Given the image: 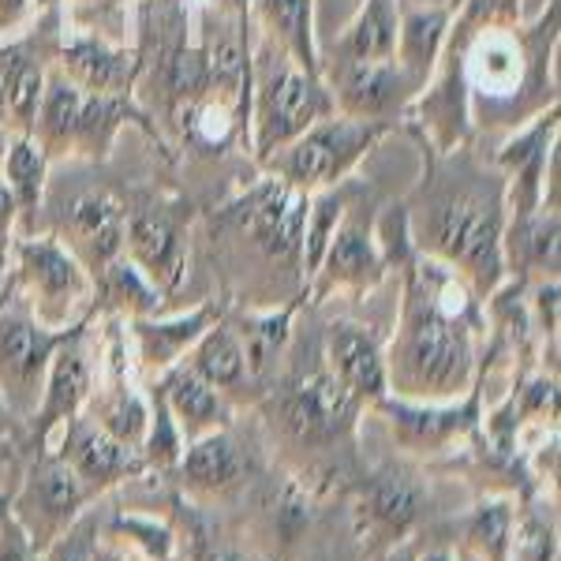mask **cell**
<instances>
[{
  "instance_id": "15",
  "label": "cell",
  "mask_w": 561,
  "mask_h": 561,
  "mask_svg": "<svg viewBox=\"0 0 561 561\" xmlns=\"http://www.w3.org/2000/svg\"><path fill=\"white\" fill-rule=\"evenodd\" d=\"M322 83L330 90L333 108L356 121L401 124L404 108L415 102V90L401 76L397 60H348L322 65Z\"/></svg>"
},
{
  "instance_id": "16",
  "label": "cell",
  "mask_w": 561,
  "mask_h": 561,
  "mask_svg": "<svg viewBox=\"0 0 561 561\" xmlns=\"http://www.w3.org/2000/svg\"><path fill=\"white\" fill-rule=\"evenodd\" d=\"M124 221H128L124 198L113 192H83L57 217L53 237L83 262L90 277H98L108 262L124 255Z\"/></svg>"
},
{
  "instance_id": "33",
  "label": "cell",
  "mask_w": 561,
  "mask_h": 561,
  "mask_svg": "<svg viewBox=\"0 0 561 561\" xmlns=\"http://www.w3.org/2000/svg\"><path fill=\"white\" fill-rule=\"evenodd\" d=\"M510 561H558V517L554 505H524L517 510Z\"/></svg>"
},
{
  "instance_id": "25",
  "label": "cell",
  "mask_w": 561,
  "mask_h": 561,
  "mask_svg": "<svg viewBox=\"0 0 561 561\" xmlns=\"http://www.w3.org/2000/svg\"><path fill=\"white\" fill-rule=\"evenodd\" d=\"M304 307V300L288 304H270V307H251V311H240V314H229V322L237 325L240 333V345L248 352V370L255 378V386L266 382L274 375V367L280 359L288 356V345H293V322H296V311Z\"/></svg>"
},
{
  "instance_id": "44",
  "label": "cell",
  "mask_w": 561,
  "mask_h": 561,
  "mask_svg": "<svg viewBox=\"0 0 561 561\" xmlns=\"http://www.w3.org/2000/svg\"><path fill=\"white\" fill-rule=\"evenodd\" d=\"M8 505H12V497H8V494H0V520L8 517Z\"/></svg>"
},
{
  "instance_id": "2",
  "label": "cell",
  "mask_w": 561,
  "mask_h": 561,
  "mask_svg": "<svg viewBox=\"0 0 561 561\" xmlns=\"http://www.w3.org/2000/svg\"><path fill=\"white\" fill-rule=\"evenodd\" d=\"M558 0L531 23L476 31L454 15L446 42L460 49L476 135H510L558 105Z\"/></svg>"
},
{
  "instance_id": "26",
  "label": "cell",
  "mask_w": 561,
  "mask_h": 561,
  "mask_svg": "<svg viewBox=\"0 0 561 561\" xmlns=\"http://www.w3.org/2000/svg\"><path fill=\"white\" fill-rule=\"evenodd\" d=\"M397 12H401V26H397L393 60H397V68H401V76L409 79V87L420 94L442 57V45H446L454 12L415 8V4H397Z\"/></svg>"
},
{
  "instance_id": "17",
  "label": "cell",
  "mask_w": 561,
  "mask_h": 561,
  "mask_svg": "<svg viewBox=\"0 0 561 561\" xmlns=\"http://www.w3.org/2000/svg\"><path fill=\"white\" fill-rule=\"evenodd\" d=\"M53 454L65 457V465L76 472L79 483L87 486L90 497L113 491V486L128 483V479H139L147 472L139 449L124 446L121 438H113L108 431L98 427L87 415H76L65 431H60V449Z\"/></svg>"
},
{
  "instance_id": "31",
  "label": "cell",
  "mask_w": 561,
  "mask_h": 561,
  "mask_svg": "<svg viewBox=\"0 0 561 561\" xmlns=\"http://www.w3.org/2000/svg\"><path fill=\"white\" fill-rule=\"evenodd\" d=\"M60 26L108 45H131V0H60Z\"/></svg>"
},
{
  "instance_id": "1",
  "label": "cell",
  "mask_w": 561,
  "mask_h": 561,
  "mask_svg": "<svg viewBox=\"0 0 561 561\" xmlns=\"http://www.w3.org/2000/svg\"><path fill=\"white\" fill-rule=\"evenodd\" d=\"M409 240L420 255L457 270L479 300L505 270V176L479 158L472 142L449 153L423 150V180L401 203Z\"/></svg>"
},
{
  "instance_id": "19",
  "label": "cell",
  "mask_w": 561,
  "mask_h": 561,
  "mask_svg": "<svg viewBox=\"0 0 561 561\" xmlns=\"http://www.w3.org/2000/svg\"><path fill=\"white\" fill-rule=\"evenodd\" d=\"M225 307L217 300H203L184 314H150V319H124L128 330V352L135 359V370L147 378L165 375L169 367L184 364L192 345L203 337L210 325L221 319Z\"/></svg>"
},
{
  "instance_id": "14",
  "label": "cell",
  "mask_w": 561,
  "mask_h": 561,
  "mask_svg": "<svg viewBox=\"0 0 561 561\" xmlns=\"http://www.w3.org/2000/svg\"><path fill=\"white\" fill-rule=\"evenodd\" d=\"M94 319H90L79 333H71L49 364L42 404H38V412L31 415V423L23 427L31 434L38 454L68 427L71 420H76V415H83L87 401H90V386H94V337H90V333H94Z\"/></svg>"
},
{
  "instance_id": "41",
  "label": "cell",
  "mask_w": 561,
  "mask_h": 561,
  "mask_svg": "<svg viewBox=\"0 0 561 561\" xmlns=\"http://www.w3.org/2000/svg\"><path fill=\"white\" fill-rule=\"evenodd\" d=\"M397 4H415V8H438V12H457L460 0H397Z\"/></svg>"
},
{
  "instance_id": "10",
  "label": "cell",
  "mask_w": 561,
  "mask_h": 561,
  "mask_svg": "<svg viewBox=\"0 0 561 561\" xmlns=\"http://www.w3.org/2000/svg\"><path fill=\"white\" fill-rule=\"evenodd\" d=\"M124 221V255L165 296H176L192 274V225L195 210L180 195H139Z\"/></svg>"
},
{
  "instance_id": "9",
  "label": "cell",
  "mask_w": 561,
  "mask_h": 561,
  "mask_svg": "<svg viewBox=\"0 0 561 561\" xmlns=\"http://www.w3.org/2000/svg\"><path fill=\"white\" fill-rule=\"evenodd\" d=\"M375 214L378 210L370 203V192H364V184H359V192L352 195V203L341 214L330 243H325L319 270L307 280V293H304L307 304L319 307L325 300H333V296L364 300V296L382 288V280L389 277V262L375 232Z\"/></svg>"
},
{
  "instance_id": "37",
  "label": "cell",
  "mask_w": 561,
  "mask_h": 561,
  "mask_svg": "<svg viewBox=\"0 0 561 561\" xmlns=\"http://www.w3.org/2000/svg\"><path fill=\"white\" fill-rule=\"evenodd\" d=\"M0 561H45L42 550H34V542L26 539L20 520L12 517V510L0 520Z\"/></svg>"
},
{
  "instance_id": "43",
  "label": "cell",
  "mask_w": 561,
  "mask_h": 561,
  "mask_svg": "<svg viewBox=\"0 0 561 561\" xmlns=\"http://www.w3.org/2000/svg\"><path fill=\"white\" fill-rule=\"evenodd\" d=\"M8 139H12V135H8L4 128H0V161H4V150H8Z\"/></svg>"
},
{
  "instance_id": "27",
  "label": "cell",
  "mask_w": 561,
  "mask_h": 561,
  "mask_svg": "<svg viewBox=\"0 0 561 561\" xmlns=\"http://www.w3.org/2000/svg\"><path fill=\"white\" fill-rule=\"evenodd\" d=\"M184 364L192 367L203 382H210L217 393L229 397V401L240 397L243 389L255 386V378H251V370H248V352L240 345L237 325L229 322V311L195 341L192 352L184 356Z\"/></svg>"
},
{
  "instance_id": "40",
  "label": "cell",
  "mask_w": 561,
  "mask_h": 561,
  "mask_svg": "<svg viewBox=\"0 0 561 561\" xmlns=\"http://www.w3.org/2000/svg\"><path fill=\"white\" fill-rule=\"evenodd\" d=\"M15 427H20V420L12 415V409H8V401H4V393H0V438H8Z\"/></svg>"
},
{
  "instance_id": "39",
  "label": "cell",
  "mask_w": 561,
  "mask_h": 561,
  "mask_svg": "<svg viewBox=\"0 0 561 561\" xmlns=\"http://www.w3.org/2000/svg\"><path fill=\"white\" fill-rule=\"evenodd\" d=\"M415 554H420V542H415V539L409 536V539L393 542V547H386V550H382V558H378V561H415Z\"/></svg>"
},
{
  "instance_id": "42",
  "label": "cell",
  "mask_w": 561,
  "mask_h": 561,
  "mask_svg": "<svg viewBox=\"0 0 561 561\" xmlns=\"http://www.w3.org/2000/svg\"><path fill=\"white\" fill-rule=\"evenodd\" d=\"M415 561H457V558H454V550H449V547H431V550L420 547Z\"/></svg>"
},
{
  "instance_id": "35",
  "label": "cell",
  "mask_w": 561,
  "mask_h": 561,
  "mask_svg": "<svg viewBox=\"0 0 561 561\" xmlns=\"http://www.w3.org/2000/svg\"><path fill=\"white\" fill-rule=\"evenodd\" d=\"M187 536H192V542H187V561H251L248 550H240L237 542L198 510L187 513Z\"/></svg>"
},
{
  "instance_id": "3",
  "label": "cell",
  "mask_w": 561,
  "mask_h": 561,
  "mask_svg": "<svg viewBox=\"0 0 561 561\" xmlns=\"http://www.w3.org/2000/svg\"><path fill=\"white\" fill-rule=\"evenodd\" d=\"M304 192L288 187L285 180L259 173L251 184L237 187L221 206L203 214V232L221 255L229 259H255L266 270L288 274L304 293V221H307Z\"/></svg>"
},
{
  "instance_id": "36",
  "label": "cell",
  "mask_w": 561,
  "mask_h": 561,
  "mask_svg": "<svg viewBox=\"0 0 561 561\" xmlns=\"http://www.w3.org/2000/svg\"><path fill=\"white\" fill-rule=\"evenodd\" d=\"M38 15V0H0V45L23 38Z\"/></svg>"
},
{
  "instance_id": "6",
  "label": "cell",
  "mask_w": 561,
  "mask_h": 561,
  "mask_svg": "<svg viewBox=\"0 0 561 561\" xmlns=\"http://www.w3.org/2000/svg\"><path fill=\"white\" fill-rule=\"evenodd\" d=\"M262 409L274 420V427L300 449H330L337 442L352 438L364 404L337 382L325 367L322 352L314 364H300L288 375H280L270 386Z\"/></svg>"
},
{
  "instance_id": "34",
  "label": "cell",
  "mask_w": 561,
  "mask_h": 561,
  "mask_svg": "<svg viewBox=\"0 0 561 561\" xmlns=\"http://www.w3.org/2000/svg\"><path fill=\"white\" fill-rule=\"evenodd\" d=\"M113 539H124L128 547L139 550L147 561H176V531L158 517L142 513H116L113 517Z\"/></svg>"
},
{
  "instance_id": "13",
  "label": "cell",
  "mask_w": 561,
  "mask_h": 561,
  "mask_svg": "<svg viewBox=\"0 0 561 561\" xmlns=\"http://www.w3.org/2000/svg\"><path fill=\"white\" fill-rule=\"evenodd\" d=\"M375 412L389 420L397 446L409 454H454L460 442L476 438L483 427V378L472 393L457 401H401L386 397Z\"/></svg>"
},
{
  "instance_id": "4",
  "label": "cell",
  "mask_w": 561,
  "mask_h": 561,
  "mask_svg": "<svg viewBox=\"0 0 561 561\" xmlns=\"http://www.w3.org/2000/svg\"><path fill=\"white\" fill-rule=\"evenodd\" d=\"M337 113L319 76L304 71L274 42L251 38V161L262 165L274 150L304 135L322 116Z\"/></svg>"
},
{
  "instance_id": "12",
  "label": "cell",
  "mask_w": 561,
  "mask_h": 561,
  "mask_svg": "<svg viewBox=\"0 0 561 561\" xmlns=\"http://www.w3.org/2000/svg\"><path fill=\"white\" fill-rule=\"evenodd\" d=\"M427 505V486L423 479L404 465H382L364 483L356 486L352 497V528L364 547L382 554L386 547L409 539Z\"/></svg>"
},
{
  "instance_id": "5",
  "label": "cell",
  "mask_w": 561,
  "mask_h": 561,
  "mask_svg": "<svg viewBox=\"0 0 561 561\" xmlns=\"http://www.w3.org/2000/svg\"><path fill=\"white\" fill-rule=\"evenodd\" d=\"M393 131H397V124L356 121V116H345V113H330V116H322L319 124H311L304 135H296L293 142L274 150L255 169L266 176L285 180L296 192L314 195V192H325V187L341 184V180L356 176L359 161Z\"/></svg>"
},
{
  "instance_id": "45",
  "label": "cell",
  "mask_w": 561,
  "mask_h": 561,
  "mask_svg": "<svg viewBox=\"0 0 561 561\" xmlns=\"http://www.w3.org/2000/svg\"><path fill=\"white\" fill-rule=\"evenodd\" d=\"M4 288H8V274H0V296H4Z\"/></svg>"
},
{
  "instance_id": "38",
  "label": "cell",
  "mask_w": 561,
  "mask_h": 561,
  "mask_svg": "<svg viewBox=\"0 0 561 561\" xmlns=\"http://www.w3.org/2000/svg\"><path fill=\"white\" fill-rule=\"evenodd\" d=\"M15 237H20V214H15L8 184L0 180V274H8V255H12Z\"/></svg>"
},
{
  "instance_id": "7",
  "label": "cell",
  "mask_w": 561,
  "mask_h": 561,
  "mask_svg": "<svg viewBox=\"0 0 561 561\" xmlns=\"http://www.w3.org/2000/svg\"><path fill=\"white\" fill-rule=\"evenodd\" d=\"M8 266H12L8 274H12L15 293L26 300L34 319L49 330H71L98 314L94 277L53 232L15 237Z\"/></svg>"
},
{
  "instance_id": "29",
  "label": "cell",
  "mask_w": 561,
  "mask_h": 561,
  "mask_svg": "<svg viewBox=\"0 0 561 561\" xmlns=\"http://www.w3.org/2000/svg\"><path fill=\"white\" fill-rule=\"evenodd\" d=\"M94 288H98L94 311L116 314V319H150V314L165 311L169 304V296L128 255L108 262L102 274L94 277Z\"/></svg>"
},
{
  "instance_id": "22",
  "label": "cell",
  "mask_w": 561,
  "mask_h": 561,
  "mask_svg": "<svg viewBox=\"0 0 561 561\" xmlns=\"http://www.w3.org/2000/svg\"><path fill=\"white\" fill-rule=\"evenodd\" d=\"M150 382L165 397L169 412H173L176 427L184 434V446L203 438V434L232 427V401L225 393H217L210 382H203L187 364L169 367L165 375L150 378Z\"/></svg>"
},
{
  "instance_id": "18",
  "label": "cell",
  "mask_w": 561,
  "mask_h": 561,
  "mask_svg": "<svg viewBox=\"0 0 561 561\" xmlns=\"http://www.w3.org/2000/svg\"><path fill=\"white\" fill-rule=\"evenodd\" d=\"M322 359L337 375V382L356 397L364 409H375L389 397L386 352L370 325L356 319H333L322 330Z\"/></svg>"
},
{
  "instance_id": "21",
  "label": "cell",
  "mask_w": 561,
  "mask_h": 561,
  "mask_svg": "<svg viewBox=\"0 0 561 561\" xmlns=\"http://www.w3.org/2000/svg\"><path fill=\"white\" fill-rule=\"evenodd\" d=\"M173 476L192 497H225L248 479V457L237 446L232 431H214L187 442Z\"/></svg>"
},
{
  "instance_id": "24",
  "label": "cell",
  "mask_w": 561,
  "mask_h": 561,
  "mask_svg": "<svg viewBox=\"0 0 561 561\" xmlns=\"http://www.w3.org/2000/svg\"><path fill=\"white\" fill-rule=\"evenodd\" d=\"M401 12L397 0H364L345 31L330 45L319 42V65H348V60H393Z\"/></svg>"
},
{
  "instance_id": "30",
  "label": "cell",
  "mask_w": 561,
  "mask_h": 561,
  "mask_svg": "<svg viewBox=\"0 0 561 561\" xmlns=\"http://www.w3.org/2000/svg\"><path fill=\"white\" fill-rule=\"evenodd\" d=\"M517 510L520 502H513L510 494H486L472 505L465 517V542L479 561H510Z\"/></svg>"
},
{
  "instance_id": "23",
  "label": "cell",
  "mask_w": 561,
  "mask_h": 561,
  "mask_svg": "<svg viewBox=\"0 0 561 561\" xmlns=\"http://www.w3.org/2000/svg\"><path fill=\"white\" fill-rule=\"evenodd\" d=\"M248 23L255 26L259 38L274 42L304 71L322 79L314 0H248Z\"/></svg>"
},
{
  "instance_id": "32",
  "label": "cell",
  "mask_w": 561,
  "mask_h": 561,
  "mask_svg": "<svg viewBox=\"0 0 561 561\" xmlns=\"http://www.w3.org/2000/svg\"><path fill=\"white\" fill-rule=\"evenodd\" d=\"M147 404L150 415H147V434H142L139 457L147 465V472H173L180 454H184V434H180L165 397H161V389L153 382L147 386Z\"/></svg>"
},
{
  "instance_id": "11",
  "label": "cell",
  "mask_w": 561,
  "mask_h": 561,
  "mask_svg": "<svg viewBox=\"0 0 561 561\" xmlns=\"http://www.w3.org/2000/svg\"><path fill=\"white\" fill-rule=\"evenodd\" d=\"M94 502L87 494V486L79 483L76 472L65 465V457L42 449L38 460L26 468L20 494L12 497V517L20 520L26 539L34 542V550H49L65 531L83 517V510Z\"/></svg>"
},
{
  "instance_id": "8",
  "label": "cell",
  "mask_w": 561,
  "mask_h": 561,
  "mask_svg": "<svg viewBox=\"0 0 561 561\" xmlns=\"http://www.w3.org/2000/svg\"><path fill=\"white\" fill-rule=\"evenodd\" d=\"M87 322L71 325V330H49V325H42L23 296L15 293L12 274H8V288L0 296V393H4L15 420H20V427H26L31 415L38 412L45 378H49V364L57 356V348L65 345L71 333L83 330Z\"/></svg>"
},
{
  "instance_id": "28",
  "label": "cell",
  "mask_w": 561,
  "mask_h": 561,
  "mask_svg": "<svg viewBox=\"0 0 561 561\" xmlns=\"http://www.w3.org/2000/svg\"><path fill=\"white\" fill-rule=\"evenodd\" d=\"M49 158L42 153L31 135H12L0 161V180L8 184L20 214V237H34L38 232V217L45 206V184H49Z\"/></svg>"
},
{
  "instance_id": "20",
  "label": "cell",
  "mask_w": 561,
  "mask_h": 561,
  "mask_svg": "<svg viewBox=\"0 0 561 561\" xmlns=\"http://www.w3.org/2000/svg\"><path fill=\"white\" fill-rule=\"evenodd\" d=\"M65 76L87 94H108V98H131L135 94V65L131 45H108L87 34H71L60 26L57 57H53Z\"/></svg>"
}]
</instances>
